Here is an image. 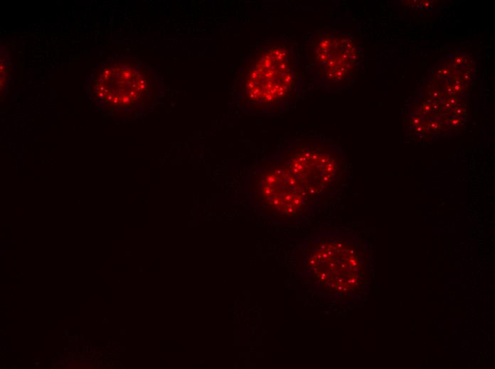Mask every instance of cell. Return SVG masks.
I'll return each mask as SVG.
<instances>
[{
  "label": "cell",
  "mask_w": 495,
  "mask_h": 369,
  "mask_svg": "<svg viewBox=\"0 0 495 369\" xmlns=\"http://www.w3.org/2000/svg\"><path fill=\"white\" fill-rule=\"evenodd\" d=\"M64 331H65V334L66 336H68V330H65Z\"/></svg>",
  "instance_id": "cell-4"
},
{
  "label": "cell",
  "mask_w": 495,
  "mask_h": 369,
  "mask_svg": "<svg viewBox=\"0 0 495 369\" xmlns=\"http://www.w3.org/2000/svg\"><path fill=\"white\" fill-rule=\"evenodd\" d=\"M81 340H82V341L84 340V336H82V335L81 336Z\"/></svg>",
  "instance_id": "cell-5"
},
{
  "label": "cell",
  "mask_w": 495,
  "mask_h": 369,
  "mask_svg": "<svg viewBox=\"0 0 495 369\" xmlns=\"http://www.w3.org/2000/svg\"><path fill=\"white\" fill-rule=\"evenodd\" d=\"M283 165L319 195L336 184L341 173L342 160L329 145L302 142L286 152Z\"/></svg>",
  "instance_id": "cell-2"
},
{
  "label": "cell",
  "mask_w": 495,
  "mask_h": 369,
  "mask_svg": "<svg viewBox=\"0 0 495 369\" xmlns=\"http://www.w3.org/2000/svg\"><path fill=\"white\" fill-rule=\"evenodd\" d=\"M294 70L285 45L265 50L254 62L245 83L250 101L257 104L276 105L292 92Z\"/></svg>",
  "instance_id": "cell-1"
},
{
  "label": "cell",
  "mask_w": 495,
  "mask_h": 369,
  "mask_svg": "<svg viewBox=\"0 0 495 369\" xmlns=\"http://www.w3.org/2000/svg\"><path fill=\"white\" fill-rule=\"evenodd\" d=\"M357 59L356 48L345 37H321L314 48V60L321 75L338 82L353 70Z\"/></svg>",
  "instance_id": "cell-3"
}]
</instances>
